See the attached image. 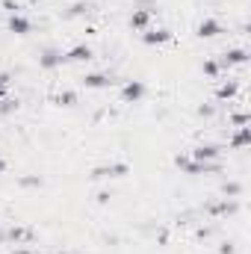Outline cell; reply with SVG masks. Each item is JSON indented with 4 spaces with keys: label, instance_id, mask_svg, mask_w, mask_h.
Masks as SVG:
<instances>
[{
    "label": "cell",
    "instance_id": "1",
    "mask_svg": "<svg viewBox=\"0 0 251 254\" xmlns=\"http://www.w3.org/2000/svg\"><path fill=\"white\" fill-rule=\"evenodd\" d=\"M175 163H178V169H181L184 175H192V178L219 172V163H198V160H192V157H175Z\"/></svg>",
    "mask_w": 251,
    "mask_h": 254
},
{
    "label": "cell",
    "instance_id": "2",
    "mask_svg": "<svg viewBox=\"0 0 251 254\" xmlns=\"http://www.w3.org/2000/svg\"><path fill=\"white\" fill-rule=\"evenodd\" d=\"M204 213H207L210 219H228V216L240 213V201H237V198H219V201L207 204Z\"/></svg>",
    "mask_w": 251,
    "mask_h": 254
},
{
    "label": "cell",
    "instance_id": "3",
    "mask_svg": "<svg viewBox=\"0 0 251 254\" xmlns=\"http://www.w3.org/2000/svg\"><path fill=\"white\" fill-rule=\"evenodd\" d=\"M189 157H192V160H198V163H216V160L222 157V145L201 142V145H195V148L189 151Z\"/></svg>",
    "mask_w": 251,
    "mask_h": 254
},
{
    "label": "cell",
    "instance_id": "4",
    "mask_svg": "<svg viewBox=\"0 0 251 254\" xmlns=\"http://www.w3.org/2000/svg\"><path fill=\"white\" fill-rule=\"evenodd\" d=\"M172 39H175V33L169 27H148V30H142V42L145 45H169Z\"/></svg>",
    "mask_w": 251,
    "mask_h": 254
},
{
    "label": "cell",
    "instance_id": "5",
    "mask_svg": "<svg viewBox=\"0 0 251 254\" xmlns=\"http://www.w3.org/2000/svg\"><path fill=\"white\" fill-rule=\"evenodd\" d=\"M240 86H243L240 80H216V101H222V104L228 101L231 104L240 95Z\"/></svg>",
    "mask_w": 251,
    "mask_h": 254
},
{
    "label": "cell",
    "instance_id": "6",
    "mask_svg": "<svg viewBox=\"0 0 251 254\" xmlns=\"http://www.w3.org/2000/svg\"><path fill=\"white\" fill-rule=\"evenodd\" d=\"M145 98V83L142 80H127L122 86V104H139Z\"/></svg>",
    "mask_w": 251,
    "mask_h": 254
},
{
    "label": "cell",
    "instance_id": "7",
    "mask_svg": "<svg viewBox=\"0 0 251 254\" xmlns=\"http://www.w3.org/2000/svg\"><path fill=\"white\" fill-rule=\"evenodd\" d=\"M63 65H65V57L57 48H48V51L39 54V68L42 71H54V68H63Z\"/></svg>",
    "mask_w": 251,
    "mask_h": 254
},
{
    "label": "cell",
    "instance_id": "8",
    "mask_svg": "<svg viewBox=\"0 0 251 254\" xmlns=\"http://www.w3.org/2000/svg\"><path fill=\"white\" fill-rule=\"evenodd\" d=\"M63 57H65V63H89V60L95 57V51H92V45L80 42V45H71Z\"/></svg>",
    "mask_w": 251,
    "mask_h": 254
},
{
    "label": "cell",
    "instance_id": "9",
    "mask_svg": "<svg viewBox=\"0 0 251 254\" xmlns=\"http://www.w3.org/2000/svg\"><path fill=\"white\" fill-rule=\"evenodd\" d=\"M222 68H234V65H246L249 63V51L246 48H228L222 57H219Z\"/></svg>",
    "mask_w": 251,
    "mask_h": 254
},
{
    "label": "cell",
    "instance_id": "10",
    "mask_svg": "<svg viewBox=\"0 0 251 254\" xmlns=\"http://www.w3.org/2000/svg\"><path fill=\"white\" fill-rule=\"evenodd\" d=\"M151 21H154V9H148V6H139V9H133V15H130V27L139 30V33L148 30Z\"/></svg>",
    "mask_w": 251,
    "mask_h": 254
},
{
    "label": "cell",
    "instance_id": "11",
    "mask_svg": "<svg viewBox=\"0 0 251 254\" xmlns=\"http://www.w3.org/2000/svg\"><path fill=\"white\" fill-rule=\"evenodd\" d=\"M6 30H9V33H15V36H27V33L33 30V21H30L24 12H18V15H9V21H6Z\"/></svg>",
    "mask_w": 251,
    "mask_h": 254
},
{
    "label": "cell",
    "instance_id": "12",
    "mask_svg": "<svg viewBox=\"0 0 251 254\" xmlns=\"http://www.w3.org/2000/svg\"><path fill=\"white\" fill-rule=\"evenodd\" d=\"M83 86L86 89H110L113 77L107 71H89V74H83Z\"/></svg>",
    "mask_w": 251,
    "mask_h": 254
},
{
    "label": "cell",
    "instance_id": "13",
    "mask_svg": "<svg viewBox=\"0 0 251 254\" xmlns=\"http://www.w3.org/2000/svg\"><path fill=\"white\" fill-rule=\"evenodd\" d=\"M6 240H9L12 246H30V243H33V228H27V225H15V228L6 231Z\"/></svg>",
    "mask_w": 251,
    "mask_h": 254
},
{
    "label": "cell",
    "instance_id": "14",
    "mask_svg": "<svg viewBox=\"0 0 251 254\" xmlns=\"http://www.w3.org/2000/svg\"><path fill=\"white\" fill-rule=\"evenodd\" d=\"M195 33H198V39H216V36L222 33V24H219L216 18H204V21H198Z\"/></svg>",
    "mask_w": 251,
    "mask_h": 254
},
{
    "label": "cell",
    "instance_id": "15",
    "mask_svg": "<svg viewBox=\"0 0 251 254\" xmlns=\"http://www.w3.org/2000/svg\"><path fill=\"white\" fill-rule=\"evenodd\" d=\"M228 145L234 151H243L246 145H251V127H234V136L228 139Z\"/></svg>",
    "mask_w": 251,
    "mask_h": 254
},
{
    "label": "cell",
    "instance_id": "16",
    "mask_svg": "<svg viewBox=\"0 0 251 254\" xmlns=\"http://www.w3.org/2000/svg\"><path fill=\"white\" fill-rule=\"evenodd\" d=\"M204 74L210 77V80H222V74H225V68L219 60H204Z\"/></svg>",
    "mask_w": 251,
    "mask_h": 254
},
{
    "label": "cell",
    "instance_id": "17",
    "mask_svg": "<svg viewBox=\"0 0 251 254\" xmlns=\"http://www.w3.org/2000/svg\"><path fill=\"white\" fill-rule=\"evenodd\" d=\"M77 101H80V98H77L74 89H63V92L57 95V104H60V107H77Z\"/></svg>",
    "mask_w": 251,
    "mask_h": 254
},
{
    "label": "cell",
    "instance_id": "18",
    "mask_svg": "<svg viewBox=\"0 0 251 254\" xmlns=\"http://www.w3.org/2000/svg\"><path fill=\"white\" fill-rule=\"evenodd\" d=\"M249 113H246V110H243V113H231V116H228V125L231 127H249Z\"/></svg>",
    "mask_w": 251,
    "mask_h": 254
},
{
    "label": "cell",
    "instance_id": "19",
    "mask_svg": "<svg viewBox=\"0 0 251 254\" xmlns=\"http://www.w3.org/2000/svg\"><path fill=\"white\" fill-rule=\"evenodd\" d=\"M107 166H110V178H127L130 175L127 163H107Z\"/></svg>",
    "mask_w": 251,
    "mask_h": 254
},
{
    "label": "cell",
    "instance_id": "20",
    "mask_svg": "<svg viewBox=\"0 0 251 254\" xmlns=\"http://www.w3.org/2000/svg\"><path fill=\"white\" fill-rule=\"evenodd\" d=\"M222 192H225V198H240V195H243V184H237V181H228V184L222 187Z\"/></svg>",
    "mask_w": 251,
    "mask_h": 254
},
{
    "label": "cell",
    "instance_id": "21",
    "mask_svg": "<svg viewBox=\"0 0 251 254\" xmlns=\"http://www.w3.org/2000/svg\"><path fill=\"white\" fill-rule=\"evenodd\" d=\"M86 9H89V3H74L68 12H63L65 21H71V18H80V15H86Z\"/></svg>",
    "mask_w": 251,
    "mask_h": 254
},
{
    "label": "cell",
    "instance_id": "22",
    "mask_svg": "<svg viewBox=\"0 0 251 254\" xmlns=\"http://www.w3.org/2000/svg\"><path fill=\"white\" fill-rule=\"evenodd\" d=\"M18 187H24V190L42 187V178H39V175H27V178H18Z\"/></svg>",
    "mask_w": 251,
    "mask_h": 254
},
{
    "label": "cell",
    "instance_id": "23",
    "mask_svg": "<svg viewBox=\"0 0 251 254\" xmlns=\"http://www.w3.org/2000/svg\"><path fill=\"white\" fill-rule=\"evenodd\" d=\"M9 83H12V80H9V74H6V71H0V101H6V98H9Z\"/></svg>",
    "mask_w": 251,
    "mask_h": 254
},
{
    "label": "cell",
    "instance_id": "24",
    "mask_svg": "<svg viewBox=\"0 0 251 254\" xmlns=\"http://www.w3.org/2000/svg\"><path fill=\"white\" fill-rule=\"evenodd\" d=\"M15 110H18V101H12V98L0 101V113H3V116H9V113H15Z\"/></svg>",
    "mask_w": 251,
    "mask_h": 254
},
{
    "label": "cell",
    "instance_id": "25",
    "mask_svg": "<svg viewBox=\"0 0 251 254\" xmlns=\"http://www.w3.org/2000/svg\"><path fill=\"white\" fill-rule=\"evenodd\" d=\"M3 9H6V12H9V15H18V12H21V9H24V6H21V3H18V0H3Z\"/></svg>",
    "mask_w": 251,
    "mask_h": 254
},
{
    "label": "cell",
    "instance_id": "26",
    "mask_svg": "<svg viewBox=\"0 0 251 254\" xmlns=\"http://www.w3.org/2000/svg\"><path fill=\"white\" fill-rule=\"evenodd\" d=\"M110 198H113V192H107V190H101V192H98V204H107Z\"/></svg>",
    "mask_w": 251,
    "mask_h": 254
},
{
    "label": "cell",
    "instance_id": "27",
    "mask_svg": "<svg viewBox=\"0 0 251 254\" xmlns=\"http://www.w3.org/2000/svg\"><path fill=\"white\" fill-rule=\"evenodd\" d=\"M9 254H36V252H33V249H27V246H15Z\"/></svg>",
    "mask_w": 251,
    "mask_h": 254
},
{
    "label": "cell",
    "instance_id": "28",
    "mask_svg": "<svg viewBox=\"0 0 251 254\" xmlns=\"http://www.w3.org/2000/svg\"><path fill=\"white\" fill-rule=\"evenodd\" d=\"M198 113H201V116H213V113H216V107H210V104H207V107H201Z\"/></svg>",
    "mask_w": 251,
    "mask_h": 254
},
{
    "label": "cell",
    "instance_id": "29",
    "mask_svg": "<svg viewBox=\"0 0 251 254\" xmlns=\"http://www.w3.org/2000/svg\"><path fill=\"white\" fill-rule=\"evenodd\" d=\"M219 254H234V246H228V243H225V246L219 249Z\"/></svg>",
    "mask_w": 251,
    "mask_h": 254
},
{
    "label": "cell",
    "instance_id": "30",
    "mask_svg": "<svg viewBox=\"0 0 251 254\" xmlns=\"http://www.w3.org/2000/svg\"><path fill=\"white\" fill-rule=\"evenodd\" d=\"M3 172H6V160L0 157V175H3Z\"/></svg>",
    "mask_w": 251,
    "mask_h": 254
},
{
    "label": "cell",
    "instance_id": "31",
    "mask_svg": "<svg viewBox=\"0 0 251 254\" xmlns=\"http://www.w3.org/2000/svg\"><path fill=\"white\" fill-rule=\"evenodd\" d=\"M3 243H6V234H3V231H0V246H3Z\"/></svg>",
    "mask_w": 251,
    "mask_h": 254
},
{
    "label": "cell",
    "instance_id": "32",
    "mask_svg": "<svg viewBox=\"0 0 251 254\" xmlns=\"http://www.w3.org/2000/svg\"><path fill=\"white\" fill-rule=\"evenodd\" d=\"M30 3H33V6H39V3H45V0H30Z\"/></svg>",
    "mask_w": 251,
    "mask_h": 254
},
{
    "label": "cell",
    "instance_id": "33",
    "mask_svg": "<svg viewBox=\"0 0 251 254\" xmlns=\"http://www.w3.org/2000/svg\"><path fill=\"white\" fill-rule=\"evenodd\" d=\"M207 3H213V0H207Z\"/></svg>",
    "mask_w": 251,
    "mask_h": 254
}]
</instances>
